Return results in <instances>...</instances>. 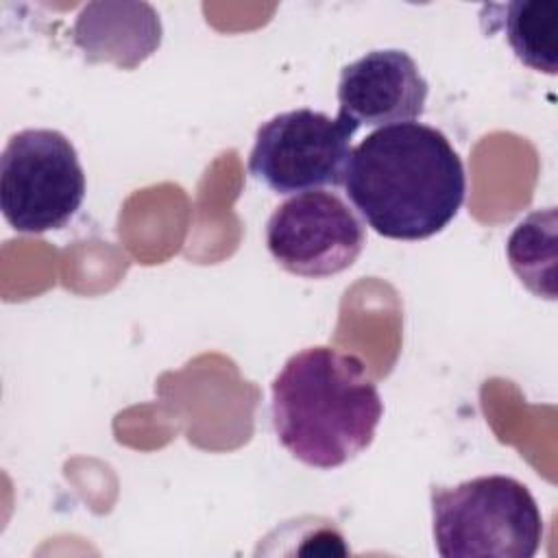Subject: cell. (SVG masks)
Masks as SVG:
<instances>
[{
  "instance_id": "obj_1",
  "label": "cell",
  "mask_w": 558,
  "mask_h": 558,
  "mask_svg": "<svg viewBox=\"0 0 558 558\" xmlns=\"http://www.w3.org/2000/svg\"><path fill=\"white\" fill-rule=\"evenodd\" d=\"M342 187L375 233L425 240L456 218L466 174L442 131L401 122L373 131L351 150Z\"/></svg>"
},
{
  "instance_id": "obj_2",
  "label": "cell",
  "mask_w": 558,
  "mask_h": 558,
  "mask_svg": "<svg viewBox=\"0 0 558 558\" xmlns=\"http://www.w3.org/2000/svg\"><path fill=\"white\" fill-rule=\"evenodd\" d=\"M270 395L279 442L314 469H336L362 453L384 412L364 362L325 344L288 357Z\"/></svg>"
},
{
  "instance_id": "obj_3",
  "label": "cell",
  "mask_w": 558,
  "mask_h": 558,
  "mask_svg": "<svg viewBox=\"0 0 558 558\" xmlns=\"http://www.w3.org/2000/svg\"><path fill=\"white\" fill-rule=\"evenodd\" d=\"M432 532L442 558H532L543 541L536 499L514 477L432 486Z\"/></svg>"
},
{
  "instance_id": "obj_4",
  "label": "cell",
  "mask_w": 558,
  "mask_h": 558,
  "mask_svg": "<svg viewBox=\"0 0 558 558\" xmlns=\"http://www.w3.org/2000/svg\"><path fill=\"white\" fill-rule=\"evenodd\" d=\"M85 198V172L74 144L54 129H24L0 157V209L20 233L65 227Z\"/></svg>"
},
{
  "instance_id": "obj_5",
  "label": "cell",
  "mask_w": 558,
  "mask_h": 558,
  "mask_svg": "<svg viewBox=\"0 0 558 558\" xmlns=\"http://www.w3.org/2000/svg\"><path fill=\"white\" fill-rule=\"evenodd\" d=\"M357 124L314 109L277 113L255 131L248 172L277 194L342 185Z\"/></svg>"
},
{
  "instance_id": "obj_6",
  "label": "cell",
  "mask_w": 558,
  "mask_h": 558,
  "mask_svg": "<svg viewBox=\"0 0 558 558\" xmlns=\"http://www.w3.org/2000/svg\"><path fill=\"white\" fill-rule=\"evenodd\" d=\"M366 231L333 192H301L281 203L266 222L272 259L299 277H331L355 264Z\"/></svg>"
},
{
  "instance_id": "obj_7",
  "label": "cell",
  "mask_w": 558,
  "mask_h": 558,
  "mask_svg": "<svg viewBox=\"0 0 558 558\" xmlns=\"http://www.w3.org/2000/svg\"><path fill=\"white\" fill-rule=\"evenodd\" d=\"M427 92L425 76L405 50H371L342 68L338 113L357 126L414 122L425 111Z\"/></svg>"
},
{
  "instance_id": "obj_8",
  "label": "cell",
  "mask_w": 558,
  "mask_h": 558,
  "mask_svg": "<svg viewBox=\"0 0 558 558\" xmlns=\"http://www.w3.org/2000/svg\"><path fill=\"white\" fill-rule=\"evenodd\" d=\"M72 39L87 61L133 70L161 46V20L148 2H89L74 20Z\"/></svg>"
},
{
  "instance_id": "obj_9",
  "label": "cell",
  "mask_w": 558,
  "mask_h": 558,
  "mask_svg": "<svg viewBox=\"0 0 558 558\" xmlns=\"http://www.w3.org/2000/svg\"><path fill=\"white\" fill-rule=\"evenodd\" d=\"M488 35L501 31L514 57L545 74L558 68V2L556 0H512L488 2L480 11Z\"/></svg>"
},
{
  "instance_id": "obj_10",
  "label": "cell",
  "mask_w": 558,
  "mask_h": 558,
  "mask_svg": "<svg viewBox=\"0 0 558 558\" xmlns=\"http://www.w3.org/2000/svg\"><path fill=\"white\" fill-rule=\"evenodd\" d=\"M517 277L536 294L556 299V209H536L521 220L506 244Z\"/></svg>"
}]
</instances>
